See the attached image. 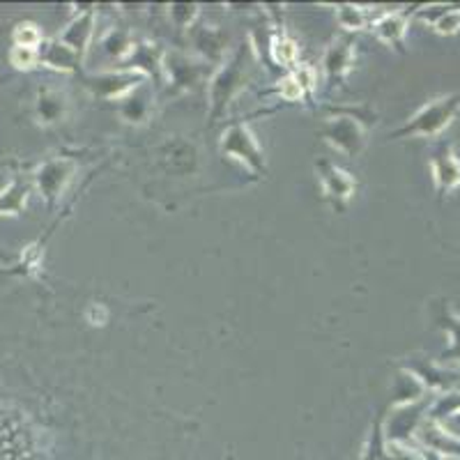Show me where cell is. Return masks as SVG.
<instances>
[{"instance_id": "obj_1", "label": "cell", "mask_w": 460, "mask_h": 460, "mask_svg": "<svg viewBox=\"0 0 460 460\" xmlns=\"http://www.w3.org/2000/svg\"><path fill=\"white\" fill-rule=\"evenodd\" d=\"M332 113L324 120L323 137L324 143H330L343 157H359L368 143V129L377 125L380 115L371 104H348V106H324Z\"/></svg>"}, {"instance_id": "obj_2", "label": "cell", "mask_w": 460, "mask_h": 460, "mask_svg": "<svg viewBox=\"0 0 460 460\" xmlns=\"http://www.w3.org/2000/svg\"><path fill=\"white\" fill-rule=\"evenodd\" d=\"M253 65H256V56L252 47L244 42L217 67L209 79V125H219L233 100H237V94L252 84Z\"/></svg>"}, {"instance_id": "obj_3", "label": "cell", "mask_w": 460, "mask_h": 460, "mask_svg": "<svg viewBox=\"0 0 460 460\" xmlns=\"http://www.w3.org/2000/svg\"><path fill=\"white\" fill-rule=\"evenodd\" d=\"M460 113V93L445 94L438 100H430L424 104L414 115H410V120L402 127L394 129L389 134V141H398V138H438L442 137V131L456 120V115Z\"/></svg>"}, {"instance_id": "obj_4", "label": "cell", "mask_w": 460, "mask_h": 460, "mask_svg": "<svg viewBox=\"0 0 460 460\" xmlns=\"http://www.w3.org/2000/svg\"><path fill=\"white\" fill-rule=\"evenodd\" d=\"M219 152L221 157L228 159V162L242 164L256 178L267 175L265 152H262L261 141L249 125V118H237V120L226 125L219 138Z\"/></svg>"}, {"instance_id": "obj_5", "label": "cell", "mask_w": 460, "mask_h": 460, "mask_svg": "<svg viewBox=\"0 0 460 460\" xmlns=\"http://www.w3.org/2000/svg\"><path fill=\"white\" fill-rule=\"evenodd\" d=\"M315 178H318L323 199L334 208V212L343 215L348 203L352 200L357 191V180L350 171H345L330 157H318L314 162Z\"/></svg>"}, {"instance_id": "obj_6", "label": "cell", "mask_w": 460, "mask_h": 460, "mask_svg": "<svg viewBox=\"0 0 460 460\" xmlns=\"http://www.w3.org/2000/svg\"><path fill=\"white\" fill-rule=\"evenodd\" d=\"M74 171H76V162L72 157L47 159L32 171V189H37L44 203L53 208L60 200V196L65 194Z\"/></svg>"}, {"instance_id": "obj_7", "label": "cell", "mask_w": 460, "mask_h": 460, "mask_svg": "<svg viewBox=\"0 0 460 460\" xmlns=\"http://www.w3.org/2000/svg\"><path fill=\"white\" fill-rule=\"evenodd\" d=\"M430 172H433V187L438 199H447V196L460 187V157L456 155L454 143L451 141H438L430 150Z\"/></svg>"}, {"instance_id": "obj_8", "label": "cell", "mask_w": 460, "mask_h": 460, "mask_svg": "<svg viewBox=\"0 0 460 460\" xmlns=\"http://www.w3.org/2000/svg\"><path fill=\"white\" fill-rule=\"evenodd\" d=\"M162 72L166 76V84L172 90L184 93V90L196 88V84H200L208 76L209 67L208 63H203L199 58L184 56V53L178 51H168L162 58Z\"/></svg>"}, {"instance_id": "obj_9", "label": "cell", "mask_w": 460, "mask_h": 460, "mask_svg": "<svg viewBox=\"0 0 460 460\" xmlns=\"http://www.w3.org/2000/svg\"><path fill=\"white\" fill-rule=\"evenodd\" d=\"M143 79L141 74L127 72V69H111V72H100V74H85L84 85L90 93L97 97V100H111L120 102L125 94H129L131 90L141 85Z\"/></svg>"}, {"instance_id": "obj_10", "label": "cell", "mask_w": 460, "mask_h": 460, "mask_svg": "<svg viewBox=\"0 0 460 460\" xmlns=\"http://www.w3.org/2000/svg\"><path fill=\"white\" fill-rule=\"evenodd\" d=\"M357 58V40L355 37H341L327 47L323 56V76L327 90H334L336 85L343 84L348 72L352 69Z\"/></svg>"}, {"instance_id": "obj_11", "label": "cell", "mask_w": 460, "mask_h": 460, "mask_svg": "<svg viewBox=\"0 0 460 460\" xmlns=\"http://www.w3.org/2000/svg\"><path fill=\"white\" fill-rule=\"evenodd\" d=\"M429 402L430 398H419L414 402H405V405H398L396 412L387 419V426L382 433L387 435L389 442L394 445H402V442H408L419 429V421L429 412Z\"/></svg>"}, {"instance_id": "obj_12", "label": "cell", "mask_w": 460, "mask_h": 460, "mask_svg": "<svg viewBox=\"0 0 460 460\" xmlns=\"http://www.w3.org/2000/svg\"><path fill=\"white\" fill-rule=\"evenodd\" d=\"M94 19H97V10H94V5H88L63 32H60V35L56 37L58 42L63 44L65 49H69L74 56L79 58L81 63H84L90 37H93L94 32Z\"/></svg>"}, {"instance_id": "obj_13", "label": "cell", "mask_w": 460, "mask_h": 460, "mask_svg": "<svg viewBox=\"0 0 460 460\" xmlns=\"http://www.w3.org/2000/svg\"><path fill=\"white\" fill-rule=\"evenodd\" d=\"M414 14V7L408 12H387L380 19L371 23L373 35L380 40L382 44L392 47L394 51L405 53V35H408V23L410 16Z\"/></svg>"}, {"instance_id": "obj_14", "label": "cell", "mask_w": 460, "mask_h": 460, "mask_svg": "<svg viewBox=\"0 0 460 460\" xmlns=\"http://www.w3.org/2000/svg\"><path fill=\"white\" fill-rule=\"evenodd\" d=\"M152 109H155V88L150 85V81H143L120 100L122 120L129 125H146L150 120Z\"/></svg>"}, {"instance_id": "obj_15", "label": "cell", "mask_w": 460, "mask_h": 460, "mask_svg": "<svg viewBox=\"0 0 460 460\" xmlns=\"http://www.w3.org/2000/svg\"><path fill=\"white\" fill-rule=\"evenodd\" d=\"M402 371L412 373L426 389H435V392H449L456 382L460 380V373L442 371L438 364L429 359H410L402 364Z\"/></svg>"}, {"instance_id": "obj_16", "label": "cell", "mask_w": 460, "mask_h": 460, "mask_svg": "<svg viewBox=\"0 0 460 460\" xmlns=\"http://www.w3.org/2000/svg\"><path fill=\"white\" fill-rule=\"evenodd\" d=\"M35 113L40 125L53 127L67 120L69 113V97L58 88H42L37 94Z\"/></svg>"}, {"instance_id": "obj_17", "label": "cell", "mask_w": 460, "mask_h": 460, "mask_svg": "<svg viewBox=\"0 0 460 460\" xmlns=\"http://www.w3.org/2000/svg\"><path fill=\"white\" fill-rule=\"evenodd\" d=\"M191 44H194L196 53H199V60L203 63H224L226 53V35L219 28L212 26H194L191 28Z\"/></svg>"}, {"instance_id": "obj_18", "label": "cell", "mask_w": 460, "mask_h": 460, "mask_svg": "<svg viewBox=\"0 0 460 460\" xmlns=\"http://www.w3.org/2000/svg\"><path fill=\"white\" fill-rule=\"evenodd\" d=\"M162 53L155 44L150 42H137L131 56L127 58L125 69L127 72H134V74H141L143 79H152V76H157L162 74Z\"/></svg>"}, {"instance_id": "obj_19", "label": "cell", "mask_w": 460, "mask_h": 460, "mask_svg": "<svg viewBox=\"0 0 460 460\" xmlns=\"http://www.w3.org/2000/svg\"><path fill=\"white\" fill-rule=\"evenodd\" d=\"M419 19H424L433 32L442 37L458 35L460 32V5H435L426 7L424 12H414Z\"/></svg>"}, {"instance_id": "obj_20", "label": "cell", "mask_w": 460, "mask_h": 460, "mask_svg": "<svg viewBox=\"0 0 460 460\" xmlns=\"http://www.w3.org/2000/svg\"><path fill=\"white\" fill-rule=\"evenodd\" d=\"M32 191V180L23 172H16L12 182L0 191V215H22Z\"/></svg>"}, {"instance_id": "obj_21", "label": "cell", "mask_w": 460, "mask_h": 460, "mask_svg": "<svg viewBox=\"0 0 460 460\" xmlns=\"http://www.w3.org/2000/svg\"><path fill=\"white\" fill-rule=\"evenodd\" d=\"M270 63L281 69H295L299 63L297 42L281 26L274 28L272 47H270Z\"/></svg>"}, {"instance_id": "obj_22", "label": "cell", "mask_w": 460, "mask_h": 460, "mask_svg": "<svg viewBox=\"0 0 460 460\" xmlns=\"http://www.w3.org/2000/svg\"><path fill=\"white\" fill-rule=\"evenodd\" d=\"M435 320L442 330L449 334V348L439 361H449V359H458L460 361V315L451 314V309L447 306V302H439L438 309H435Z\"/></svg>"}, {"instance_id": "obj_23", "label": "cell", "mask_w": 460, "mask_h": 460, "mask_svg": "<svg viewBox=\"0 0 460 460\" xmlns=\"http://www.w3.org/2000/svg\"><path fill=\"white\" fill-rule=\"evenodd\" d=\"M134 47H137V42L131 40L129 31H122V28H111L102 40V53H106L111 60H120V63H125L131 56Z\"/></svg>"}, {"instance_id": "obj_24", "label": "cell", "mask_w": 460, "mask_h": 460, "mask_svg": "<svg viewBox=\"0 0 460 460\" xmlns=\"http://www.w3.org/2000/svg\"><path fill=\"white\" fill-rule=\"evenodd\" d=\"M40 63H44L51 69H58V72H76V69H81L79 58L74 56L69 49H65L58 40L47 44V51L40 56Z\"/></svg>"}, {"instance_id": "obj_25", "label": "cell", "mask_w": 460, "mask_h": 460, "mask_svg": "<svg viewBox=\"0 0 460 460\" xmlns=\"http://www.w3.org/2000/svg\"><path fill=\"white\" fill-rule=\"evenodd\" d=\"M261 94H279L281 102H288V104H295V102H302V100H314V94H309V90L304 88L302 81L297 79V74L295 72H288L277 85L272 88L262 90Z\"/></svg>"}, {"instance_id": "obj_26", "label": "cell", "mask_w": 460, "mask_h": 460, "mask_svg": "<svg viewBox=\"0 0 460 460\" xmlns=\"http://www.w3.org/2000/svg\"><path fill=\"white\" fill-rule=\"evenodd\" d=\"M199 14L200 5H196V3H172V5H168V16H171L172 26L182 28V31H191L196 26Z\"/></svg>"}, {"instance_id": "obj_27", "label": "cell", "mask_w": 460, "mask_h": 460, "mask_svg": "<svg viewBox=\"0 0 460 460\" xmlns=\"http://www.w3.org/2000/svg\"><path fill=\"white\" fill-rule=\"evenodd\" d=\"M12 40H14V47H22V49H32V51H40V44L44 42V35L40 31L37 23H19L12 32Z\"/></svg>"}, {"instance_id": "obj_28", "label": "cell", "mask_w": 460, "mask_h": 460, "mask_svg": "<svg viewBox=\"0 0 460 460\" xmlns=\"http://www.w3.org/2000/svg\"><path fill=\"white\" fill-rule=\"evenodd\" d=\"M336 14H339V23L345 28V31L357 32V31H364V28L368 26L367 14H364V10L357 5H339Z\"/></svg>"}, {"instance_id": "obj_29", "label": "cell", "mask_w": 460, "mask_h": 460, "mask_svg": "<svg viewBox=\"0 0 460 460\" xmlns=\"http://www.w3.org/2000/svg\"><path fill=\"white\" fill-rule=\"evenodd\" d=\"M10 60L16 69H32L35 65H40V51L14 47L10 53Z\"/></svg>"}]
</instances>
